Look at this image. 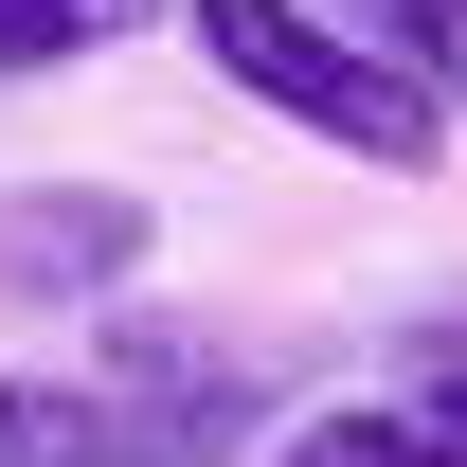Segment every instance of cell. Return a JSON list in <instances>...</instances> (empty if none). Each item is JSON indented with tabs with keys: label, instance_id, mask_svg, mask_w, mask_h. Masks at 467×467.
<instances>
[{
	"label": "cell",
	"instance_id": "7",
	"mask_svg": "<svg viewBox=\"0 0 467 467\" xmlns=\"http://www.w3.org/2000/svg\"><path fill=\"white\" fill-rule=\"evenodd\" d=\"M413 396H431V413H467V342H431V359H413Z\"/></svg>",
	"mask_w": 467,
	"mask_h": 467
},
{
	"label": "cell",
	"instance_id": "3",
	"mask_svg": "<svg viewBox=\"0 0 467 467\" xmlns=\"http://www.w3.org/2000/svg\"><path fill=\"white\" fill-rule=\"evenodd\" d=\"M144 270V198H0V288H109Z\"/></svg>",
	"mask_w": 467,
	"mask_h": 467
},
{
	"label": "cell",
	"instance_id": "6",
	"mask_svg": "<svg viewBox=\"0 0 467 467\" xmlns=\"http://www.w3.org/2000/svg\"><path fill=\"white\" fill-rule=\"evenodd\" d=\"M342 18L378 36V55H413V72H431V90L467 109V0H342Z\"/></svg>",
	"mask_w": 467,
	"mask_h": 467
},
{
	"label": "cell",
	"instance_id": "2",
	"mask_svg": "<svg viewBox=\"0 0 467 467\" xmlns=\"http://www.w3.org/2000/svg\"><path fill=\"white\" fill-rule=\"evenodd\" d=\"M234 431L126 396V378H0V467H216Z\"/></svg>",
	"mask_w": 467,
	"mask_h": 467
},
{
	"label": "cell",
	"instance_id": "5",
	"mask_svg": "<svg viewBox=\"0 0 467 467\" xmlns=\"http://www.w3.org/2000/svg\"><path fill=\"white\" fill-rule=\"evenodd\" d=\"M162 0H0V72H72V55H109V36H144Z\"/></svg>",
	"mask_w": 467,
	"mask_h": 467
},
{
	"label": "cell",
	"instance_id": "1",
	"mask_svg": "<svg viewBox=\"0 0 467 467\" xmlns=\"http://www.w3.org/2000/svg\"><path fill=\"white\" fill-rule=\"evenodd\" d=\"M180 55L216 72L234 109H270L288 144H324V162H378V180L450 162V90L413 55H378L342 0H180Z\"/></svg>",
	"mask_w": 467,
	"mask_h": 467
},
{
	"label": "cell",
	"instance_id": "4",
	"mask_svg": "<svg viewBox=\"0 0 467 467\" xmlns=\"http://www.w3.org/2000/svg\"><path fill=\"white\" fill-rule=\"evenodd\" d=\"M270 467H467V413H431V396H324V413H288Z\"/></svg>",
	"mask_w": 467,
	"mask_h": 467
}]
</instances>
